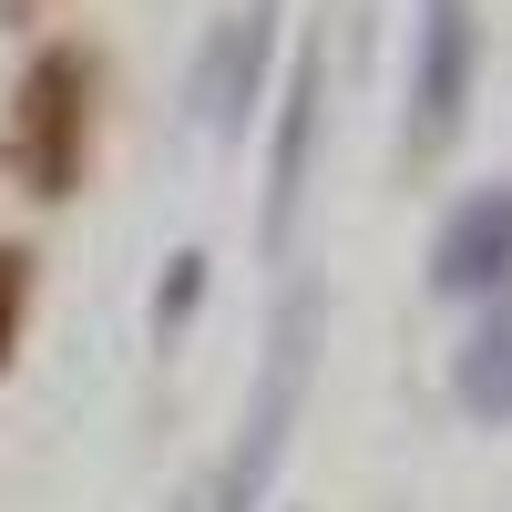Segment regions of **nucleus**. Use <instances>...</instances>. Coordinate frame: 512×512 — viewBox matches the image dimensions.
Here are the masks:
<instances>
[{
  "mask_svg": "<svg viewBox=\"0 0 512 512\" xmlns=\"http://www.w3.org/2000/svg\"><path fill=\"white\" fill-rule=\"evenodd\" d=\"M308 328H318V297L297 287L277 328H267V359H256V400L236 420V451H226V472L216 492H205V512H256V492L277 482V461H287V431H297V410H308Z\"/></svg>",
  "mask_w": 512,
  "mask_h": 512,
  "instance_id": "f257e3e1",
  "label": "nucleus"
},
{
  "mask_svg": "<svg viewBox=\"0 0 512 512\" xmlns=\"http://www.w3.org/2000/svg\"><path fill=\"white\" fill-rule=\"evenodd\" d=\"M93 52L52 41L31 72H21V103H11V164L31 195H72L82 185V154H93Z\"/></svg>",
  "mask_w": 512,
  "mask_h": 512,
  "instance_id": "f03ea898",
  "label": "nucleus"
},
{
  "mask_svg": "<svg viewBox=\"0 0 512 512\" xmlns=\"http://www.w3.org/2000/svg\"><path fill=\"white\" fill-rule=\"evenodd\" d=\"M472 72H482L472 0H420V31H410V154H420V164H431V154L461 134Z\"/></svg>",
  "mask_w": 512,
  "mask_h": 512,
  "instance_id": "7ed1b4c3",
  "label": "nucleus"
},
{
  "mask_svg": "<svg viewBox=\"0 0 512 512\" xmlns=\"http://www.w3.org/2000/svg\"><path fill=\"white\" fill-rule=\"evenodd\" d=\"M318 103H328V41L308 31L287 62V93H277V144H267V246H287V226H297L308 154H318Z\"/></svg>",
  "mask_w": 512,
  "mask_h": 512,
  "instance_id": "20e7f679",
  "label": "nucleus"
},
{
  "mask_svg": "<svg viewBox=\"0 0 512 512\" xmlns=\"http://www.w3.org/2000/svg\"><path fill=\"white\" fill-rule=\"evenodd\" d=\"M431 287L441 297H492L512 287V185H482L451 205V226L431 246Z\"/></svg>",
  "mask_w": 512,
  "mask_h": 512,
  "instance_id": "39448f33",
  "label": "nucleus"
},
{
  "mask_svg": "<svg viewBox=\"0 0 512 512\" xmlns=\"http://www.w3.org/2000/svg\"><path fill=\"white\" fill-rule=\"evenodd\" d=\"M277 11H287V0H246V11H226L216 41H205L195 103H205V123H216V134H236L246 103H256V72H267V52H277Z\"/></svg>",
  "mask_w": 512,
  "mask_h": 512,
  "instance_id": "423d86ee",
  "label": "nucleus"
},
{
  "mask_svg": "<svg viewBox=\"0 0 512 512\" xmlns=\"http://www.w3.org/2000/svg\"><path fill=\"white\" fill-rule=\"evenodd\" d=\"M451 400L461 420H512V297H492V318L461 338V359H451Z\"/></svg>",
  "mask_w": 512,
  "mask_h": 512,
  "instance_id": "0eeeda50",
  "label": "nucleus"
},
{
  "mask_svg": "<svg viewBox=\"0 0 512 512\" xmlns=\"http://www.w3.org/2000/svg\"><path fill=\"white\" fill-rule=\"evenodd\" d=\"M21 308H31V256L0 246V369H11V349H21Z\"/></svg>",
  "mask_w": 512,
  "mask_h": 512,
  "instance_id": "6e6552de",
  "label": "nucleus"
},
{
  "mask_svg": "<svg viewBox=\"0 0 512 512\" xmlns=\"http://www.w3.org/2000/svg\"><path fill=\"white\" fill-rule=\"evenodd\" d=\"M195 287H205V256H175V287L154 297V328H164V338L185 328V308H195Z\"/></svg>",
  "mask_w": 512,
  "mask_h": 512,
  "instance_id": "1a4fd4ad",
  "label": "nucleus"
}]
</instances>
